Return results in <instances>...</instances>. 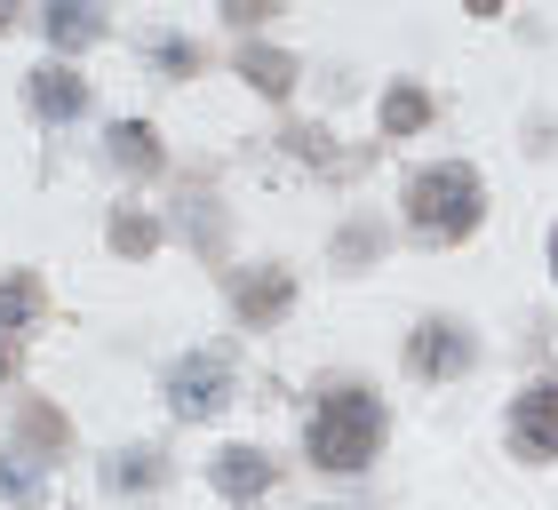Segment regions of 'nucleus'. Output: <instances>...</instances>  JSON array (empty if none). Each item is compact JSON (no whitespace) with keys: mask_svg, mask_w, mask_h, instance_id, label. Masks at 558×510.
Here are the masks:
<instances>
[{"mask_svg":"<svg viewBox=\"0 0 558 510\" xmlns=\"http://www.w3.org/2000/svg\"><path fill=\"white\" fill-rule=\"evenodd\" d=\"M279 303H288V279H247V288H240V312L247 319H271Z\"/></svg>","mask_w":558,"mask_h":510,"instance_id":"9b49d317","label":"nucleus"},{"mask_svg":"<svg viewBox=\"0 0 558 510\" xmlns=\"http://www.w3.org/2000/svg\"><path fill=\"white\" fill-rule=\"evenodd\" d=\"M151 240H160V232H151L144 216H120V223H112V247H120V255H151Z\"/></svg>","mask_w":558,"mask_h":510,"instance_id":"ddd939ff","label":"nucleus"},{"mask_svg":"<svg viewBox=\"0 0 558 510\" xmlns=\"http://www.w3.org/2000/svg\"><path fill=\"white\" fill-rule=\"evenodd\" d=\"M478 208H487V199H478V168H463V160H439L408 184V223L430 232V240L478 232Z\"/></svg>","mask_w":558,"mask_h":510,"instance_id":"f03ea898","label":"nucleus"},{"mask_svg":"<svg viewBox=\"0 0 558 510\" xmlns=\"http://www.w3.org/2000/svg\"><path fill=\"white\" fill-rule=\"evenodd\" d=\"M223 382H232V360H223V351H192V360L168 375V406L175 415H216Z\"/></svg>","mask_w":558,"mask_h":510,"instance_id":"7ed1b4c3","label":"nucleus"},{"mask_svg":"<svg viewBox=\"0 0 558 510\" xmlns=\"http://www.w3.org/2000/svg\"><path fill=\"white\" fill-rule=\"evenodd\" d=\"M511 447L535 454V463H558V382H535L511 406Z\"/></svg>","mask_w":558,"mask_h":510,"instance_id":"20e7f679","label":"nucleus"},{"mask_svg":"<svg viewBox=\"0 0 558 510\" xmlns=\"http://www.w3.org/2000/svg\"><path fill=\"white\" fill-rule=\"evenodd\" d=\"M471 367V336L447 319H423L415 327V375H463Z\"/></svg>","mask_w":558,"mask_h":510,"instance_id":"39448f33","label":"nucleus"},{"mask_svg":"<svg viewBox=\"0 0 558 510\" xmlns=\"http://www.w3.org/2000/svg\"><path fill=\"white\" fill-rule=\"evenodd\" d=\"M423 112H430V105H423L415 88H391V96H384V127H423Z\"/></svg>","mask_w":558,"mask_h":510,"instance_id":"f8f14e48","label":"nucleus"},{"mask_svg":"<svg viewBox=\"0 0 558 510\" xmlns=\"http://www.w3.org/2000/svg\"><path fill=\"white\" fill-rule=\"evenodd\" d=\"M247 81H256L264 96H288L295 72H288V57H271V48H247Z\"/></svg>","mask_w":558,"mask_h":510,"instance_id":"9d476101","label":"nucleus"},{"mask_svg":"<svg viewBox=\"0 0 558 510\" xmlns=\"http://www.w3.org/2000/svg\"><path fill=\"white\" fill-rule=\"evenodd\" d=\"M33 312H40V288H33V279H0V327H24Z\"/></svg>","mask_w":558,"mask_h":510,"instance_id":"1a4fd4ad","label":"nucleus"},{"mask_svg":"<svg viewBox=\"0 0 558 510\" xmlns=\"http://www.w3.org/2000/svg\"><path fill=\"white\" fill-rule=\"evenodd\" d=\"M384 447V399L375 391H327L312 406V463L319 471H367V454Z\"/></svg>","mask_w":558,"mask_h":510,"instance_id":"f257e3e1","label":"nucleus"},{"mask_svg":"<svg viewBox=\"0 0 558 510\" xmlns=\"http://www.w3.org/2000/svg\"><path fill=\"white\" fill-rule=\"evenodd\" d=\"M48 33H57V40H88L96 16H81V9H48Z\"/></svg>","mask_w":558,"mask_h":510,"instance_id":"4468645a","label":"nucleus"},{"mask_svg":"<svg viewBox=\"0 0 558 510\" xmlns=\"http://www.w3.org/2000/svg\"><path fill=\"white\" fill-rule=\"evenodd\" d=\"M0 375H9V351H0Z\"/></svg>","mask_w":558,"mask_h":510,"instance_id":"dca6fc26","label":"nucleus"},{"mask_svg":"<svg viewBox=\"0 0 558 510\" xmlns=\"http://www.w3.org/2000/svg\"><path fill=\"white\" fill-rule=\"evenodd\" d=\"M216 487L232 495V502H256V495L271 487V463H264L256 447H223V454H216Z\"/></svg>","mask_w":558,"mask_h":510,"instance_id":"423d86ee","label":"nucleus"},{"mask_svg":"<svg viewBox=\"0 0 558 510\" xmlns=\"http://www.w3.org/2000/svg\"><path fill=\"white\" fill-rule=\"evenodd\" d=\"M112 160L136 168V175H151V168H160V136H151L144 120H120V127H112Z\"/></svg>","mask_w":558,"mask_h":510,"instance_id":"6e6552de","label":"nucleus"},{"mask_svg":"<svg viewBox=\"0 0 558 510\" xmlns=\"http://www.w3.org/2000/svg\"><path fill=\"white\" fill-rule=\"evenodd\" d=\"M550 279H558V232H550Z\"/></svg>","mask_w":558,"mask_h":510,"instance_id":"2eb2a0df","label":"nucleus"},{"mask_svg":"<svg viewBox=\"0 0 558 510\" xmlns=\"http://www.w3.org/2000/svg\"><path fill=\"white\" fill-rule=\"evenodd\" d=\"M81 105H88V88L72 81L64 64H40V72H33V112H40V120H72Z\"/></svg>","mask_w":558,"mask_h":510,"instance_id":"0eeeda50","label":"nucleus"}]
</instances>
